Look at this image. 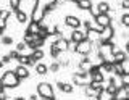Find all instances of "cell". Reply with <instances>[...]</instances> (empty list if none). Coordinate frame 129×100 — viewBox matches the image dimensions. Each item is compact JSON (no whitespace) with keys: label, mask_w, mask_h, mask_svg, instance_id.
Instances as JSON below:
<instances>
[{"label":"cell","mask_w":129,"mask_h":100,"mask_svg":"<svg viewBox=\"0 0 129 100\" xmlns=\"http://www.w3.org/2000/svg\"><path fill=\"white\" fill-rule=\"evenodd\" d=\"M82 39H86V31H81V29H73V31H71L70 42H73V44H78V42L82 41Z\"/></svg>","instance_id":"cell-12"},{"label":"cell","mask_w":129,"mask_h":100,"mask_svg":"<svg viewBox=\"0 0 129 100\" xmlns=\"http://www.w3.org/2000/svg\"><path fill=\"white\" fill-rule=\"evenodd\" d=\"M111 100H129V86H121L111 95Z\"/></svg>","instance_id":"cell-8"},{"label":"cell","mask_w":129,"mask_h":100,"mask_svg":"<svg viewBox=\"0 0 129 100\" xmlns=\"http://www.w3.org/2000/svg\"><path fill=\"white\" fill-rule=\"evenodd\" d=\"M89 78H90V81H95V82H105V73H102V71L90 73Z\"/></svg>","instance_id":"cell-22"},{"label":"cell","mask_w":129,"mask_h":100,"mask_svg":"<svg viewBox=\"0 0 129 100\" xmlns=\"http://www.w3.org/2000/svg\"><path fill=\"white\" fill-rule=\"evenodd\" d=\"M89 11H90V15H92V16H97V15H99V10H97L95 7H92V8L89 10Z\"/></svg>","instance_id":"cell-36"},{"label":"cell","mask_w":129,"mask_h":100,"mask_svg":"<svg viewBox=\"0 0 129 100\" xmlns=\"http://www.w3.org/2000/svg\"><path fill=\"white\" fill-rule=\"evenodd\" d=\"M34 68H36V73H37L39 76H44V74H47V73H48V66L45 65V63L37 61V63L34 65Z\"/></svg>","instance_id":"cell-20"},{"label":"cell","mask_w":129,"mask_h":100,"mask_svg":"<svg viewBox=\"0 0 129 100\" xmlns=\"http://www.w3.org/2000/svg\"><path fill=\"white\" fill-rule=\"evenodd\" d=\"M100 90H95V89H92L90 86H86L84 87V95H86L87 98H95V95L99 94Z\"/></svg>","instance_id":"cell-24"},{"label":"cell","mask_w":129,"mask_h":100,"mask_svg":"<svg viewBox=\"0 0 129 100\" xmlns=\"http://www.w3.org/2000/svg\"><path fill=\"white\" fill-rule=\"evenodd\" d=\"M44 44H45L44 39H40L39 36H34V39H32L31 42H27L26 45H27V49H29V50H36V49H42Z\"/></svg>","instance_id":"cell-13"},{"label":"cell","mask_w":129,"mask_h":100,"mask_svg":"<svg viewBox=\"0 0 129 100\" xmlns=\"http://www.w3.org/2000/svg\"><path fill=\"white\" fill-rule=\"evenodd\" d=\"M56 61H58V65H60V66H70V63H71L68 57H61V55L56 58Z\"/></svg>","instance_id":"cell-26"},{"label":"cell","mask_w":129,"mask_h":100,"mask_svg":"<svg viewBox=\"0 0 129 100\" xmlns=\"http://www.w3.org/2000/svg\"><path fill=\"white\" fill-rule=\"evenodd\" d=\"M13 13H15V16H16V21H18V23H27V21H29V15H27V13H24V11L15 10Z\"/></svg>","instance_id":"cell-21"},{"label":"cell","mask_w":129,"mask_h":100,"mask_svg":"<svg viewBox=\"0 0 129 100\" xmlns=\"http://www.w3.org/2000/svg\"><path fill=\"white\" fill-rule=\"evenodd\" d=\"M19 2H21V0H8V5H10V8L15 11V10H18Z\"/></svg>","instance_id":"cell-31"},{"label":"cell","mask_w":129,"mask_h":100,"mask_svg":"<svg viewBox=\"0 0 129 100\" xmlns=\"http://www.w3.org/2000/svg\"><path fill=\"white\" fill-rule=\"evenodd\" d=\"M116 89H118V87H116V86H113V84H107V86L103 87V90L107 92L108 95H113V94L116 92Z\"/></svg>","instance_id":"cell-28"},{"label":"cell","mask_w":129,"mask_h":100,"mask_svg":"<svg viewBox=\"0 0 129 100\" xmlns=\"http://www.w3.org/2000/svg\"><path fill=\"white\" fill-rule=\"evenodd\" d=\"M39 29H40V23H36V21H27V26H26V34H32V36H37L39 34Z\"/></svg>","instance_id":"cell-16"},{"label":"cell","mask_w":129,"mask_h":100,"mask_svg":"<svg viewBox=\"0 0 129 100\" xmlns=\"http://www.w3.org/2000/svg\"><path fill=\"white\" fill-rule=\"evenodd\" d=\"M2 61H3V63H5V65H8V63H10V61H11V58H10V57H8V53H7V55H3V57H2Z\"/></svg>","instance_id":"cell-35"},{"label":"cell","mask_w":129,"mask_h":100,"mask_svg":"<svg viewBox=\"0 0 129 100\" xmlns=\"http://www.w3.org/2000/svg\"><path fill=\"white\" fill-rule=\"evenodd\" d=\"M76 3V7H78L79 10H82V11H89L94 7V3H92V0H78V2H74Z\"/></svg>","instance_id":"cell-18"},{"label":"cell","mask_w":129,"mask_h":100,"mask_svg":"<svg viewBox=\"0 0 129 100\" xmlns=\"http://www.w3.org/2000/svg\"><path fill=\"white\" fill-rule=\"evenodd\" d=\"M89 82H90V78H89L87 73H81V71H78V73L73 74V86L86 87V86H89Z\"/></svg>","instance_id":"cell-4"},{"label":"cell","mask_w":129,"mask_h":100,"mask_svg":"<svg viewBox=\"0 0 129 100\" xmlns=\"http://www.w3.org/2000/svg\"><path fill=\"white\" fill-rule=\"evenodd\" d=\"M31 58L32 60H34V61L36 63H37V61H40V60H42L44 57H45V53H44V50L42 49H36V50H31Z\"/></svg>","instance_id":"cell-19"},{"label":"cell","mask_w":129,"mask_h":100,"mask_svg":"<svg viewBox=\"0 0 129 100\" xmlns=\"http://www.w3.org/2000/svg\"><path fill=\"white\" fill-rule=\"evenodd\" d=\"M3 66H5V63H3V61H2V60H0V70H2V68H3Z\"/></svg>","instance_id":"cell-39"},{"label":"cell","mask_w":129,"mask_h":100,"mask_svg":"<svg viewBox=\"0 0 129 100\" xmlns=\"http://www.w3.org/2000/svg\"><path fill=\"white\" fill-rule=\"evenodd\" d=\"M29 100H39V95L37 94H32L31 97H29Z\"/></svg>","instance_id":"cell-37"},{"label":"cell","mask_w":129,"mask_h":100,"mask_svg":"<svg viewBox=\"0 0 129 100\" xmlns=\"http://www.w3.org/2000/svg\"><path fill=\"white\" fill-rule=\"evenodd\" d=\"M56 87H58L63 94H73V90H74V86H73V84L63 82V81H58V82H56Z\"/></svg>","instance_id":"cell-17"},{"label":"cell","mask_w":129,"mask_h":100,"mask_svg":"<svg viewBox=\"0 0 129 100\" xmlns=\"http://www.w3.org/2000/svg\"><path fill=\"white\" fill-rule=\"evenodd\" d=\"M18 55H19V52H16V50H11V52H8V57L11 58V61L18 58Z\"/></svg>","instance_id":"cell-33"},{"label":"cell","mask_w":129,"mask_h":100,"mask_svg":"<svg viewBox=\"0 0 129 100\" xmlns=\"http://www.w3.org/2000/svg\"><path fill=\"white\" fill-rule=\"evenodd\" d=\"M66 2H78V0H66Z\"/></svg>","instance_id":"cell-40"},{"label":"cell","mask_w":129,"mask_h":100,"mask_svg":"<svg viewBox=\"0 0 129 100\" xmlns=\"http://www.w3.org/2000/svg\"><path fill=\"white\" fill-rule=\"evenodd\" d=\"M127 58V53L124 50H119L118 47L115 45V49H113V61H116V63H121V61H124V60Z\"/></svg>","instance_id":"cell-14"},{"label":"cell","mask_w":129,"mask_h":100,"mask_svg":"<svg viewBox=\"0 0 129 100\" xmlns=\"http://www.w3.org/2000/svg\"><path fill=\"white\" fill-rule=\"evenodd\" d=\"M55 0H36L34 2V7L31 10V21H36V23H42L47 16V8L50 3H53Z\"/></svg>","instance_id":"cell-1"},{"label":"cell","mask_w":129,"mask_h":100,"mask_svg":"<svg viewBox=\"0 0 129 100\" xmlns=\"http://www.w3.org/2000/svg\"><path fill=\"white\" fill-rule=\"evenodd\" d=\"M121 24H123L124 27L129 26V13H124L123 16H121Z\"/></svg>","instance_id":"cell-32"},{"label":"cell","mask_w":129,"mask_h":100,"mask_svg":"<svg viewBox=\"0 0 129 100\" xmlns=\"http://www.w3.org/2000/svg\"><path fill=\"white\" fill-rule=\"evenodd\" d=\"M48 53H50V57L53 58V60H56L60 57V55H61V52H60L58 49H56V47L53 45V44H50V50H48Z\"/></svg>","instance_id":"cell-25"},{"label":"cell","mask_w":129,"mask_h":100,"mask_svg":"<svg viewBox=\"0 0 129 100\" xmlns=\"http://www.w3.org/2000/svg\"><path fill=\"white\" fill-rule=\"evenodd\" d=\"M27 49V45H26V42H18V44H16V52H19V53H23V52L24 50H26Z\"/></svg>","instance_id":"cell-30"},{"label":"cell","mask_w":129,"mask_h":100,"mask_svg":"<svg viewBox=\"0 0 129 100\" xmlns=\"http://www.w3.org/2000/svg\"><path fill=\"white\" fill-rule=\"evenodd\" d=\"M94 23H95L97 26H100V27L110 26V24H111V16H110V13H99L97 16H94Z\"/></svg>","instance_id":"cell-7"},{"label":"cell","mask_w":129,"mask_h":100,"mask_svg":"<svg viewBox=\"0 0 129 100\" xmlns=\"http://www.w3.org/2000/svg\"><path fill=\"white\" fill-rule=\"evenodd\" d=\"M52 44H53L61 53H63V52H68V49H70V41H68L66 37H63V36H61V37H55V41Z\"/></svg>","instance_id":"cell-10"},{"label":"cell","mask_w":129,"mask_h":100,"mask_svg":"<svg viewBox=\"0 0 129 100\" xmlns=\"http://www.w3.org/2000/svg\"><path fill=\"white\" fill-rule=\"evenodd\" d=\"M37 95L42 100H48L52 97H55V90H53V86L50 82L44 81V82H39L37 84Z\"/></svg>","instance_id":"cell-3"},{"label":"cell","mask_w":129,"mask_h":100,"mask_svg":"<svg viewBox=\"0 0 129 100\" xmlns=\"http://www.w3.org/2000/svg\"><path fill=\"white\" fill-rule=\"evenodd\" d=\"M60 68H61V66H60V65H58V61L55 60V61H52L50 65H48V71H52V73H58Z\"/></svg>","instance_id":"cell-27"},{"label":"cell","mask_w":129,"mask_h":100,"mask_svg":"<svg viewBox=\"0 0 129 100\" xmlns=\"http://www.w3.org/2000/svg\"><path fill=\"white\" fill-rule=\"evenodd\" d=\"M19 78L15 74L13 70H8L5 71L2 76H0V86H3L5 89H16L19 86Z\"/></svg>","instance_id":"cell-2"},{"label":"cell","mask_w":129,"mask_h":100,"mask_svg":"<svg viewBox=\"0 0 129 100\" xmlns=\"http://www.w3.org/2000/svg\"><path fill=\"white\" fill-rule=\"evenodd\" d=\"M13 100H26V98H24V97H15Z\"/></svg>","instance_id":"cell-38"},{"label":"cell","mask_w":129,"mask_h":100,"mask_svg":"<svg viewBox=\"0 0 129 100\" xmlns=\"http://www.w3.org/2000/svg\"><path fill=\"white\" fill-rule=\"evenodd\" d=\"M16 61L19 63V65H24V66H34L36 61L31 58V55H24V53H19L18 58H16Z\"/></svg>","instance_id":"cell-15"},{"label":"cell","mask_w":129,"mask_h":100,"mask_svg":"<svg viewBox=\"0 0 129 100\" xmlns=\"http://www.w3.org/2000/svg\"><path fill=\"white\" fill-rule=\"evenodd\" d=\"M95 8L99 10V13H110L111 7H110V3H108V2H99Z\"/></svg>","instance_id":"cell-23"},{"label":"cell","mask_w":129,"mask_h":100,"mask_svg":"<svg viewBox=\"0 0 129 100\" xmlns=\"http://www.w3.org/2000/svg\"><path fill=\"white\" fill-rule=\"evenodd\" d=\"M0 41H2L3 45H11V44H13V37H10V36H2Z\"/></svg>","instance_id":"cell-29"},{"label":"cell","mask_w":129,"mask_h":100,"mask_svg":"<svg viewBox=\"0 0 129 100\" xmlns=\"http://www.w3.org/2000/svg\"><path fill=\"white\" fill-rule=\"evenodd\" d=\"M13 71H15V74L19 78V81H23V79H27V78L31 76V73H29V68H27V66H24V65H18V66H16Z\"/></svg>","instance_id":"cell-11"},{"label":"cell","mask_w":129,"mask_h":100,"mask_svg":"<svg viewBox=\"0 0 129 100\" xmlns=\"http://www.w3.org/2000/svg\"><path fill=\"white\" fill-rule=\"evenodd\" d=\"M92 65H94V61H92V58L89 55L87 57H82V60H79V63H78V71L89 74V70L92 68Z\"/></svg>","instance_id":"cell-9"},{"label":"cell","mask_w":129,"mask_h":100,"mask_svg":"<svg viewBox=\"0 0 129 100\" xmlns=\"http://www.w3.org/2000/svg\"><path fill=\"white\" fill-rule=\"evenodd\" d=\"M113 37H115V27L111 24L103 27L102 31L99 32V42H108V41H113Z\"/></svg>","instance_id":"cell-5"},{"label":"cell","mask_w":129,"mask_h":100,"mask_svg":"<svg viewBox=\"0 0 129 100\" xmlns=\"http://www.w3.org/2000/svg\"><path fill=\"white\" fill-rule=\"evenodd\" d=\"M121 8H123V10L129 8V0H123V2H121Z\"/></svg>","instance_id":"cell-34"},{"label":"cell","mask_w":129,"mask_h":100,"mask_svg":"<svg viewBox=\"0 0 129 100\" xmlns=\"http://www.w3.org/2000/svg\"><path fill=\"white\" fill-rule=\"evenodd\" d=\"M64 21V26L71 27V29H79L81 26H82V21H81V18L74 16V15H66V16L63 18Z\"/></svg>","instance_id":"cell-6"}]
</instances>
